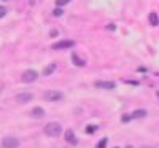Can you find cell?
<instances>
[{"instance_id":"cell-23","label":"cell","mask_w":159,"mask_h":148,"mask_svg":"<svg viewBox=\"0 0 159 148\" xmlns=\"http://www.w3.org/2000/svg\"><path fill=\"white\" fill-rule=\"evenodd\" d=\"M115 148H118V146H115Z\"/></svg>"},{"instance_id":"cell-15","label":"cell","mask_w":159,"mask_h":148,"mask_svg":"<svg viewBox=\"0 0 159 148\" xmlns=\"http://www.w3.org/2000/svg\"><path fill=\"white\" fill-rule=\"evenodd\" d=\"M107 142H108V139H102V140L99 142L97 148H105V145H107Z\"/></svg>"},{"instance_id":"cell-11","label":"cell","mask_w":159,"mask_h":148,"mask_svg":"<svg viewBox=\"0 0 159 148\" xmlns=\"http://www.w3.org/2000/svg\"><path fill=\"white\" fill-rule=\"evenodd\" d=\"M148 19H150V24H151V25H157V24H159V16H157V13H154V11L150 13Z\"/></svg>"},{"instance_id":"cell-13","label":"cell","mask_w":159,"mask_h":148,"mask_svg":"<svg viewBox=\"0 0 159 148\" xmlns=\"http://www.w3.org/2000/svg\"><path fill=\"white\" fill-rule=\"evenodd\" d=\"M72 59H73V64H75L76 67H84V64H86L83 59H80V58H78L76 53H73V54H72Z\"/></svg>"},{"instance_id":"cell-22","label":"cell","mask_w":159,"mask_h":148,"mask_svg":"<svg viewBox=\"0 0 159 148\" xmlns=\"http://www.w3.org/2000/svg\"><path fill=\"white\" fill-rule=\"evenodd\" d=\"M157 96H159V92H157Z\"/></svg>"},{"instance_id":"cell-9","label":"cell","mask_w":159,"mask_h":148,"mask_svg":"<svg viewBox=\"0 0 159 148\" xmlns=\"http://www.w3.org/2000/svg\"><path fill=\"white\" fill-rule=\"evenodd\" d=\"M65 140H67L69 143H72V145H76V143H78V140H76V137H75V132H73L72 129L65 131Z\"/></svg>"},{"instance_id":"cell-5","label":"cell","mask_w":159,"mask_h":148,"mask_svg":"<svg viewBox=\"0 0 159 148\" xmlns=\"http://www.w3.org/2000/svg\"><path fill=\"white\" fill-rule=\"evenodd\" d=\"M73 45L75 42H72V40H61V42L52 45V49H70Z\"/></svg>"},{"instance_id":"cell-17","label":"cell","mask_w":159,"mask_h":148,"mask_svg":"<svg viewBox=\"0 0 159 148\" xmlns=\"http://www.w3.org/2000/svg\"><path fill=\"white\" fill-rule=\"evenodd\" d=\"M5 15H7V8L5 7H0V19H2Z\"/></svg>"},{"instance_id":"cell-1","label":"cell","mask_w":159,"mask_h":148,"mask_svg":"<svg viewBox=\"0 0 159 148\" xmlns=\"http://www.w3.org/2000/svg\"><path fill=\"white\" fill-rule=\"evenodd\" d=\"M62 132V126L59 123H48L45 126V134L48 137H59Z\"/></svg>"},{"instance_id":"cell-7","label":"cell","mask_w":159,"mask_h":148,"mask_svg":"<svg viewBox=\"0 0 159 148\" xmlns=\"http://www.w3.org/2000/svg\"><path fill=\"white\" fill-rule=\"evenodd\" d=\"M32 99H34V94H30V92H21V94H18V96H16V100L21 102V104H27Z\"/></svg>"},{"instance_id":"cell-10","label":"cell","mask_w":159,"mask_h":148,"mask_svg":"<svg viewBox=\"0 0 159 148\" xmlns=\"http://www.w3.org/2000/svg\"><path fill=\"white\" fill-rule=\"evenodd\" d=\"M30 115H32L34 118H43V116H45V110L42 109V107H35V109H32Z\"/></svg>"},{"instance_id":"cell-19","label":"cell","mask_w":159,"mask_h":148,"mask_svg":"<svg viewBox=\"0 0 159 148\" xmlns=\"http://www.w3.org/2000/svg\"><path fill=\"white\" fill-rule=\"evenodd\" d=\"M107 29H110V30H115V29H116V25H115V24H110V25H107Z\"/></svg>"},{"instance_id":"cell-12","label":"cell","mask_w":159,"mask_h":148,"mask_svg":"<svg viewBox=\"0 0 159 148\" xmlns=\"http://www.w3.org/2000/svg\"><path fill=\"white\" fill-rule=\"evenodd\" d=\"M56 67H57V65H56L54 62H52V64H49V65H46V67H45V70H43V75H45V76H48V75H51L52 72H54V70H56Z\"/></svg>"},{"instance_id":"cell-8","label":"cell","mask_w":159,"mask_h":148,"mask_svg":"<svg viewBox=\"0 0 159 148\" xmlns=\"http://www.w3.org/2000/svg\"><path fill=\"white\" fill-rule=\"evenodd\" d=\"M96 88H100V89H115V83L113 81H96L94 83Z\"/></svg>"},{"instance_id":"cell-4","label":"cell","mask_w":159,"mask_h":148,"mask_svg":"<svg viewBox=\"0 0 159 148\" xmlns=\"http://www.w3.org/2000/svg\"><path fill=\"white\" fill-rule=\"evenodd\" d=\"M37 78H38V73L35 70H25L22 73V76H21V80L24 83H32V81H35Z\"/></svg>"},{"instance_id":"cell-16","label":"cell","mask_w":159,"mask_h":148,"mask_svg":"<svg viewBox=\"0 0 159 148\" xmlns=\"http://www.w3.org/2000/svg\"><path fill=\"white\" fill-rule=\"evenodd\" d=\"M96 131H97V126H89V127L86 129L88 134H92V132H96Z\"/></svg>"},{"instance_id":"cell-20","label":"cell","mask_w":159,"mask_h":148,"mask_svg":"<svg viewBox=\"0 0 159 148\" xmlns=\"http://www.w3.org/2000/svg\"><path fill=\"white\" fill-rule=\"evenodd\" d=\"M56 35H59V32L54 29V30H51V37H56Z\"/></svg>"},{"instance_id":"cell-21","label":"cell","mask_w":159,"mask_h":148,"mask_svg":"<svg viewBox=\"0 0 159 148\" xmlns=\"http://www.w3.org/2000/svg\"><path fill=\"white\" fill-rule=\"evenodd\" d=\"M126 148H132V146H126Z\"/></svg>"},{"instance_id":"cell-6","label":"cell","mask_w":159,"mask_h":148,"mask_svg":"<svg viewBox=\"0 0 159 148\" xmlns=\"http://www.w3.org/2000/svg\"><path fill=\"white\" fill-rule=\"evenodd\" d=\"M2 146L3 148H18L19 146V140L15 137H5L2 140Z\"/></svg>"},{"instance_id":"cell-18","label":"cell","mask_w":159,"mask_h":148,"mask_svg":"<svg viewBox=\"0 0 159 148\" xmlns=\"http://www.w3.org/2000/svg\"><path fill=\"white\" fill-rule=\"evenodd\" d=\"M52 15H54V16H61L62 15V10L61 8H56L54 11H52Z\"/></svg>"},{"instance_id":"cell-3","label":"cell","mask_w":159,"mask_h":148,"mask_svg":"<svg viewBox=\"0 0 159 148\" xmlns=\"http://www.w3.org/2000/svg\"><path fill=\"white\" fill-rule=\"evenodd\" d=\"M147 116V110H143V109H140V110H134L130 115H124L121 119L124 121V123H127V121H130V119H137V118H145Z\"/></svg>"},{"instance_id":"cell-2","label":"cell","mask_w":159,"mask_h":148,"mask_svg":"<svg viewBox=\"0 0 159 148\" xmlns=\"http://www.w3.org/2000/svg\"><path fill=\"white\" fill-rule=\"evenodd\" d=\"M43 99L48 100V102H59L64 99V94L61 91H46L43 94Z\"/></svg>"},{"instance_id":"cell-14","label":"cell","mask_w":159,"mask_h":148,"mask_svg":"<svg viewBox=\"0 0 159 148\" xmlns=\"http://www.w3.org/2000/svg\"><path fill=\"white\" fill-rule=\"evenodd\" d=\"M67 3H70V0H56V7H64Z\"/></svg>"}]
</instances>
